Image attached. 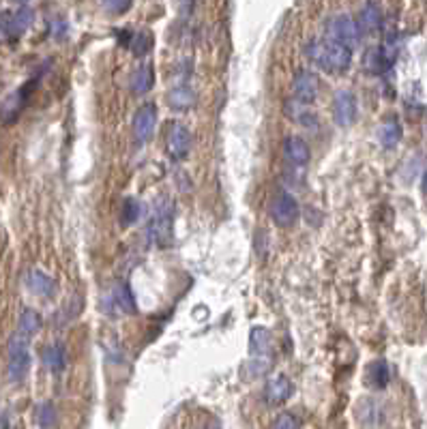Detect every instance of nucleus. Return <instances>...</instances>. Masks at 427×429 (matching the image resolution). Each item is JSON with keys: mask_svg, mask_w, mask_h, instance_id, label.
<instances>
[{"mask_svg": "<svg viewBox=\"0 0 427 429\" xmlns=\"http://www.w3.org/2000/svg\"><path fill=\"white\" fill-rule=\"evenodd\" d=\"M324 31H327V39L329 41H335L339 45H346L352 50V45L359 43L361 39V31H359V26H357V20L346 15V13H337L333 15L327 26H324Z\"/></svg>", "mask_w": 427, "mask_h": 429, "instance_id": "nucleus-4", "label": "nucleus"}, {"mask_svg": "<svg viewBox=\"0 0 427 429\" xmlns=\"http://www.w3.org/2000/svg\"><path fill=\"white\" fill-rule=\"evenodd\" d=\"M402 140V125L397 119H387L378 129V142L384 149H395Z\"/></svg>", "mask_w": 427, "mask_h": 429, "instance_id": "nucleus-22", "label": "nucleus"}, {"mask_svg": "<svg viewBox=\"0 0 427 429\" xmlns=\"http://www.w3.org/2000/svg\"><path fill=\"white\" fill-rule=\"evenodd\" d=\"M357 26L361 35H376L382 26V11L378 5L374 3H367L363 5V9L359 11V17H357Z\"/></svg>", "mask_w": 427, "mask_h": 429, "instance_id": "nucleus-16", "label": "nucleus"}, {"mask_svg": "<svg viewBox=\"0 0 427 429\" xmlns=\"http://www.w3.org/2000/svg\"><path fill=\"white\" fill-rule=\"evenodd\" d=\"M333 119L339 127H350L357 121V97L350 91H339L335 95Z\"/></svg>", "mask_w": 427, "mask_h": 429, "instance_id": "nucleus-9", "label": "nucleus"}, {"mask_svg": "<svg viewBox=\"0 0 427 429\" xmlns=\"http://www.w3.org/2000/svg\"><path fill=\"white\" fill-rule=\"evenodd\" d=\"M67 33H69V24L63 17H54L52 24H50V35L61 41V39L67 37Z\"/></svg>", "mask_w": 427, "mask_h": 429, "instance_id": "nucleus-28", "label": "nucleus"}, {"mask_svg": "<svg viewBox=\"0 0 427 429\" xmlns=\"http://www.w3.org/2000/svg\"><path fill=\"white\" fill-rule=\"evenodd\" d=\"M37 421L41 427H52L56 423V408L52 404H41L39 410H37Z\"/></svg>", "mask_w": 427, "mask_h": 429, "instance_id": "nucleus-27", "label": "nucleus"}, {"mask_svg": "<svg viewBox=\"0 0 427 429\" xmlns=\"http://www.w3.org/2000/svg\"><path fill=\"white\" fill-rule=\"evenodd\" d=\"M149 234L161 247L172 243V236H174V204L170 202L167 197H161L157 202V206L153 211V217H151V223H149Z\"/></svg>", "mask_w": 427, "mask_h": 429, "instance_id": "nucleus-2", "label": "nucleus"}, {"mask_svg": "<svg viewBox=\"0 0 427 429\" xmlns=\"http://www.w3.org/2000/svg\"><path fill=\"white\" fill-rule=\"evenodd\" d=\"M423 191L427 193V172H425V176H423Z\"/></svg>", "mask_w": 427, "mask_h": 429, "instance_id": "nucleus-31", "label": "nucleus"}, {"mask_svg": "<svg viewBox=\"0 0 427 429\" xmlns=\"http://www.w3.org/2000/svg\"><path fill=\"white\" fill-rule=\"evenodd\" d=\"M33 89H35V82H28L24 89H20L17 93H13V95L5 101V105H3V119H5V123L15 121V116L22 112V107L26 105V99H28V95H31Z\"/></svg>", "mask_w": 427, "mask_h": 429, "instance_id": "nucleus-18", "label": "nucleus"}, {"mask_svg": "<svg viewBox=\"0 0 427 429\" xmlns=\"http://www.w3.org/2000/svg\"><path fill=\"white\" fill-rule=\"evenodd\" d=\"M33 20H35V11L28 5H22L11 15H7L5 24H3V31L9 37H20L28 31V26L33 24Z\"/></svg>", "mask_w": 427, "mask_h": 429, "instance_id": "nucleus-14", "label": "nucleus"}, {"mask_svg": "<svg viewBox=\"0 0 427 429\" xmlns=\"http://www.w3.org/2000/svg\"><path fill=\"white\" fill-rule=\"evenodd\" d=\"M103 9H107L112 15H123L131 9V3H112V0H107V3H103Z\"/></svg>", "mask_w": 427, "mask_h": 429, "instance_id": "nucleus-30", "label": "nucleus"}, {"mask_svg": "<svg viewBox=\"0 0 427 429\" xmlns=\"http://www.w3.org/2000/svg\"><path fill=\"white\" fill-rule=\"evenodd\" d=\"M189 149H191L189 129L181 123H172L167 127V133H165V151H167V155L172 159H177V161H183V159H187Z\"/></svg>", "mask_w": 427, "mask_h": 429, "instance_id": "nucleus-6", "label": "nucleus"}, {"mask_svg": "<svg viewBox=\"0 0 427 429\" xmlns=\"http://www.w3.org/2000/svg\"><path fill=\"white\" fill-rule=\"evenodd\" d=\"M26 288L31 290L33 294L37 296H43V299H52L56 296V292H59V283H56L47 273L43 271H31L26 273Z\"/></svg>", "mask_w": 427, "mask_h": 429, "instance_id": "nucleus-12", "label": "nucleus"}, {"mask_svg": "<svg viewBox=\"0 0 427 429\" xmlns=\"http://www.w3.org/2000/svg\"><path fill=\"white\" fill-rule=\"evenodd\" d=\"M155 125H157V105L144 103L133 116V137L140 142V144H144V142L151 140Z\"/></svg>", "mask_w": 427, "mask_h": 429, "instance_id": "nucleus-8", "label": "nucleus"}, {"mask_svg": "<svg viewBox=\"0 0 427 429\" xmlns=\"http://www.w3.org/2000/svg\"><path fill=\"white\" fill-rule=\"evenodd\" d=\"M269 215L273 219V223L277 227H290L297 223L299 215H301V209H299V202L297 197L290 195L288 191H277L271 200V206H269Z\"/></svg>", "mask_w": 427, "mask_h": 429, "instance_id": "nucleus-5", "label": "nucleus"}, {"mask_svg": "<svg viewBox=\"0 0 427 429\" xmlns=\"http://www.w3.org/2000/svg\"><path fill=\"white\" fill-rule=\"evenodd\" d=\"M155 84V71H153V65H140L131 77H129V86L135 95H147Z\"/></svg>", "mask_w": 427, "mask_h": 429, "instance_id": "nucleus-19", "label": "nucleus"}, {"mask_svg": "<svg viewBox=\"0 0 427 429\" xmlns=\"http://www.w3.org/2000/svg\"><path fill=\"white\" fill-rule=\"evenodd\" d=\"M127 47L135 54V56H144L151 52L153 47V35L147 28H142V31H135L129 35V41H127Z\"/></svg>", "mask_w": 427, "mask_h": 429, "instance_id": "nucleus-24", "label": "nucleus"}, {"mask_svg": "<svg viewBox=\"0 0 427 429\" xmlns=\"http://www.w3.org/2000/svg\"><path fill=\"white\" fill-rule=\"evenodd\" d=\"M107 313H135L137 307H135V301H133V294L129 290V285L125 281H119L114 283V288L107 292Z\"/></svg>", "mask_w": 427, "mask_h": 429, "instance_id": "nucleus-10", "label": "nucleus"}, {"mask_svg": "<svg viewBox=\"0 0 427 429\" xmlns=\"http://www.w3.org/2000/svg\"><path fill=\"white\" fill-rule=\"evenodd\" d=\"M204 429H219V425H217V423H209V425H207Z\"/></svg>", "mask_w": 427, "mask_h": 429, "instance_id": "nucleus-32", "label": "nucleus"}, {"mask_svg": "<svg viewBox=\"0 0 427 429\" xmlns=\"http://www.w3.org/2000/svg\"><path fill=\"white\" fill-rule=\"evenodd\" d=\"M41 361L43 365L52 371V374H61V371L67 367V352L61 343H52L47 346L41 354Z\"/></svg>", "mask_w": 427, "mask_h": 429, "instance_id": "nucleus-21", "label": "nucleus"}, {"mask_svg": "<svg viewBox=\"0 0 427 429\" xmlns=\"http://www.w3.org/2000/svg\"><path fill=\"white\" fill-rule=\"evenodd\" d=\"M359 419L365 427H378L382 421H384V412H382V406L376 402V399H363L359 404Z\"/></svg>", "mask_w": 427, "mask_h": 429, "instance_id": "nucleus-20", "label": "nucleus"}, {"mask_svg": "<svg viewBox=\"0 0 427 429\" xmlns=\"http://www.w3.org/2000/svg\"><path fill=\"white\" fill-rule=\"evenodd\" d=\"M305 59L324 71L341 73L352 65V50L329 39H311L303 45Z\"/></svg>", "mask_w": 427, "mask_h": 429, "instance_id": "nucleus-1", "label": "nucleus"}, {"mask_svg": "<svg viewBox=\"0 0 427 429\" xmlns=\"http://www.w3.org/2000/svg\"><path fill=\"white\" fill-rule=\"evenodd\" d=\"M283 157H286V161L294 167L307 165L311 159L309 144L299 135H290V137H286V142H283Z\"/></svg>", "mask_w": 427, "mask_h": 429, "instance_id": "nucleus-13", "label": "nucleus"}, {"mask_svg": "<svg viewBox=\"0 0 427 429\" xmlns=\"http://www.w3.org/2000/svg\"><path fill=\"white\" fill-rule=\"evenodd\" d=\"M142 215V206L140 202H135L133 197H127L123 202V211H121V223L123 225H133Z\"/></svg>", "mask_w": 427, "mask_h": 429, "instance_id": "nucleus-26", "label": "nucleus"}, {"mask_svg": "<svg viewBox=\"0 0 427 429\" xmlns=\"http://www.w3.org/2000/svg\"><path fill=\"white\" fill-rule=\"evenodd\" d=\"M167 101L174 110H189L195 103V93L189 89V86L181 84V86H177V89H172L167 93Z\"/></svg>", "mask_w": 427, "mask_h": 429, "instance_id": "nucleus-23", "label": "nucleus"}, {"mask_svg": "<svg viewBox=\"0 0 427 429\" xmlns=\"http://www.w3.org/2000/svg\"><path fill=\"white\" fill-rule=\"evenodd\" d=\"M318 89H320V80L314 71H299L292 80V91H294V97L299 103L303 105H309L314 103L316 97H318Z\"/></svg>", "mask_w": 427, "mask_h": 429, "instance_id": "nucleus-7", "label": "nucleus"}, {"mask_svg": "<svg viewBox=\"0 0 427 429\" xmlns=\"http://www.w3.org/2000/svg\"><path fill=\"white\" fill-rule=\"evenodd\" d=\"M391 380V371L384 359H376L365 367V382L372 389H384Z\"/></svg>", "mask_w": 427, "mask_h": 429, "instance_id": "nucleus-17", "label": "nucleus"}, {"mask_svg": "<svg viewBox=\"0 0 427 429\" xmlns=\"http://www.w3.org/2000/svg\"><path fill=\"white\" fill-rule=\"evenodd\" d=\"M31 369V350H28V337L15 333L9 341V365L7 374L11 382H22Z\"/></svg>", "mask_w": 427, "mask_h": 429, "instance_id": "nucleus-3", "label": "nucleus"}, {"mask_svg": "<svg viewBox=\"0 0 427 429\" xmlns=\"http://www.w3.org/2000/svg\"><path fill=\"white\" fill-rule=\"evenodd\" d=\"M292 393H294V386L283 374L273 376L264 386V399L271 406H279L283 402H288V399L292 397Z\"/></svg>", "mask_w": 427, "mask_h": 429, "instance_id": "nucleus-11", "label": "nucleus"}, {"mask_svg": "<svg viewBox=\"0 0 427 429\" xmlns=\"http://www.w3.org/2000/svg\"><path fill=\"white\" fill-rule=\"evenodd\" d=\"M41 324H43V320H41V316L35 309H24L22 311V316H20V333L24 337H31V335L39 333Z\"/></svg>", "mask_w": 427, "mask_h": 429, "instance_id": "nucleus-25", "label": "nucleus"}, {"mask_svg": "<svg viewBox=\"0 0 427 429\" xmlns=\"http://www.w3.org/2000/svg\"><path fill=\"white\" fill-rule=\"evenodd\" d=\"M273 335L264 326H255L249 333V354L251 359H271Z\"/></svg>", "mask_w": 427, "mask_h": 429, "instance_id": "nucleus-15", "label": "nucleus"}, {"mask_svg": "<svg viewBox=\"0 0 427 429\" xmlns=\"http://www.w3.org/2000/svg\"><path fill=\"white\" fill-rule=\"evenodd\" d=\"M273 429H299V423H297V419H294L292 414L283 412V414H279V416L275 419Z\"/></svg>", "mask_w": 427, "mask_h": 429, "instance_id": "nucleus-29", "label": "nucleus"}]
</instances>
